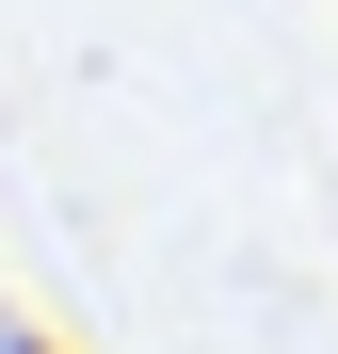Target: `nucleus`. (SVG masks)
<instances>
[{
    "label": "nucleus",
    "instance_id": "1",
    "mask_svg": "<svg viewBox=\"0 0 338 354\" xmlns=\"http://www.w3.org/2000/svg\"><path fill=\"white\" fill-rule=\"evenodd\" d=\"M0 354H65V338H48V322H0Z\"/></svg>",
    "mask_w": 338,
    "mask_h": 354
}]
</instances>
